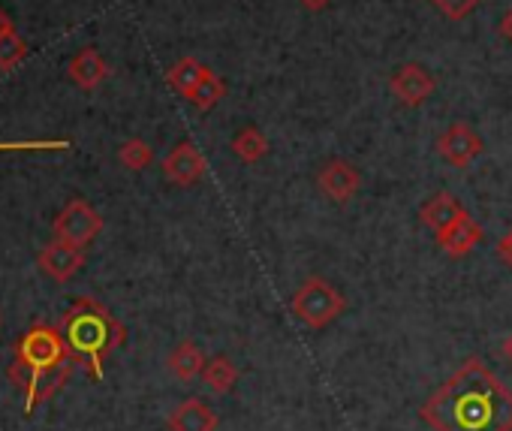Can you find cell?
Instances as JSON below:
<instances>
[{
    "instance_id": "6da1fadb",
    "label": "cell",
    "mask_w": 512,
    "mask_h": 431,
    "mask_svg": "<svg viewBox=\"0 0 512 431\" xmlns=\"http://www.w3.org/2000/svg\"><path fill=\"white\" fill-rule=\"evenodd\" d=\"M434 431H512V389L467 359L419 410Z\"/></svg>"
},
{
    "instance_id": "7a4b0ae2",
    "label": "cell",
    "mask_w": 512,
    "mask_h": 431,
    "mask_svg": "<svg viewBox=\"0 0 512 431\" xmlns=\"http://www.w3.org/2000/svg\"><path fill=\"white\" fill-rule=\"evenodd\" d=\"M61 329L73 356L88 368L94 380L103 377V359L112 350H118L127 338V329L118 323V317L106 305L88 296H79L70 305V311L61 320Z\"/></svg>"
},
{
    "instance_id": "3957f363",
    "label": "cell",
    "mask_w": 512,
    "mask_h": 431,
    "mask_svg": "<svg viewBox=\"0 0 512 431\" xmlns=\"http://www.w3.org/2000/svg\"><path fill=\"white\" fill-rule=\"evenodd\" d=\"M70 362H76V356L64 338V329H58L52 323H37L16 344V359L7 374L16 386L34 389L46 374H52Z\"/></svg>"
},
{
    "instance_id": "277c9868",
    "label": "cell",
    "mask_w": 512,
    "mask_h": 431,
    "mask_svg": "<svg viewBox=\"0 0 512 431\" xmlns=\"http://www.w3.org/2000/svg\"><path fill=\"white\" fill-rule=\"evenodd\" d=\"M290 308L308 329H326L347 311V299L335 284H329L320 275H311L293 293Z\"/></svg>"
},
{
    "instance_id": "5b68a950",
    "label": "cell",
    "mask_w": 512,
    "mask_h": 431,
    "mask_svg": "<svg viewBox=\"0 0 512 431\" xmlns=\"http://www.w3.org/2000/svg\"><path fill=\"white\" fill-rule=\"evenodd\" d=\"M52 230H55V239L88 248L103 233V218H100V211L91 202L73 199V202L64 205V211L55 218Z\"/></svg>"
},
{
    "instance_id": "8992f818",
    "label": "cell",
    "mask_w": 512,
    "mask_h": 431,
    "mask_svg": "<svg viewBox=\"0 0 512 431\" xmlns=\"http://www.w3.org/2000/svg\"><path fill=\"white\" fill-rule=\"evenodd\" d=\"M482 151H485V145H482L479 133H476L470 124H464V121L449 124V127L437 136V154H440L449 166H455V169H467Z\"/></svg>"
},
{
    "instance_id": "52a82bcc",
    "label": "cell",
    "mask_w": 512,
    "mask_h": 431,
    "mask_svg": "<svg viewBox=\"0 0 512 431\" xmlns=\"http://www.w3.org/2000/svg\"><path fill=\"white\" fill-rule=\"evenodd\" d=\"M389 88L398 97L401 106L407 109H419L428 103V97L437 91V79L422 67V64H401L392 76H389Z\"/></svg>"
},
{
    "instance_id": "ba28073f",
    "label": "cell",
    "mask_w": 512,
    "mask_h": 431,
    "mask_svg": "<svg viewBox=\"0 0 512 431\" xmlns=\"http://www.w3.org/2000/svg\"><path fill=\"white\" fill-rule=\"evenodd\" d=\"M317 184L326 193V199H332L338 205H347L359 193V187H362V172H359L356 163L332 157V160H326L317 169Z\"/></svg>"
},
{
    "instance_id": "9c48e42d",
    "label": "cell",
    "mask_w": 512,
    "mask_h": 431,
    "mask_svg": "<svg viewBox=\"0 0 512 431\" xmlns=\"http://www.w3.org/2000/svg\"><path fill=\"white\" fill-rule=\"evenodd\" d=\"M205 169H208V160L193 142H178L163 157V175H166V181H172L178 187H193L196 181H202Z\"/></svg>"
},
{
    "instance_id": "30bf717a",
    "label": "cell",
    "mask_w": 512,
    "mask_h": 431,
    "mask_svg": "<svg viewBox=\"0 0 512 431\" xmlns=\"http://www.w3.org/2000/svg\"><path fill=\"white\" fill-rule=\"evenodd\" d=\"M82 266H85V248H79V245H70V242L55 239V242H49L40 251V269L49 278H55L58 284L76 278Z\"/></svg>"
},
{
    "instance_id": "8fae6325",
    "label": "cell",
    "mask_w": 512,
    "mask_h": 431,
    "mask_svg": "<svg viewBox=\"0 0 512 431\" xmlns=\"http://www.w3.org/2000/svg\"><path fill=\"white\" fill-rule=\"evenodd\" d=\"M479 242H482V227L470 218L467 211L461 214V218H458L455 224H449L443 233H437V245H440V251H443L446 257H452V260L467 257Z\"/></svg>"
},
{
    "instance_id": "7c38bea8",
    "label": "cell",
    "mask_w": 512,
    "mask_h": 431,
    "mask_svg": "<svg viewBox=\"0 0 512 431\" xmlns=\"http://www.w3.org/2000/svg\"><path fill=\"white\" fill-rule=\"evenodd\" d=\"M217 422V413L202 398H184L166 419L169 431H217Z\"/></svg>"
},
{
    "instance_id": "4fadbf2b",
    "label": "cell",
    "mask_w": 512,
    "mask_h": 431,
    "mask_svg": "<svg viewBox=\"0 0 512 431\" xmlns=\"http://www.w3.org/2000/svg\"><path fill=\"white\" fill-rule=\"evenodd\" d=\"M461 214H464V208L455 202V196L446 193V190H437L431 199L422 202V208H419V221L437 236V233H443L449 224H455V221L461 218Z\"/></svg>"
},
{
    "instance_id": "5bb4252c",
    "label": "cell",
    "mask_w": 512,
    "mask_h": 431,
    "mask_svg": "<svg viewBox=\"0 0 512 431\" xmlns=\"http://www.w3.org/2000/svg\"><path fill=\"white\" fill-rule=\"evenodd\" d=\"M70 79L82 88V91H94L106 82L109 76V64L103 61V55L97 49H79L67 67Z\"/></svg>"
},
{
    "instance_id": "9a60e30c",
    "label": "cell",
    "mask_w": 512,
    "mask_h": 431,
    "mask_svg": "<svg viewBox=\"0 0 512 431\" xmlns=\"http://www.w3.org/2000/svg\"><path fill=\"white\" fill-rule=\"evenodd\" d=\"M205 362H208V359H205L202 347H199L196 341H190V338L178 341V344H175V350H172V353H169V359H166L169 371H172L178 380H184V383H190V380L202 377Z\"/></svg>"
},
{
    "instance_id": "2e32d148",
    "label": "cell",
    "mask_w": 512,
    "mask_h": 431,
    "mask_svg": "<svg viewBox=\"0 0 512 431\" xmlns=\"http://www.w3.org/2000/svg\"><path fill=\"white\" fill-rule=\"evenodd\" d=\"M205 73H208V67H205V64H199L196 58H181L175 67H169L166 82H169V88H172V91H178L181 97H187V100H190V94L199 88V82L205 79Z\"/></svg>"
},
{
    "instance_id": "e0dca14e",
    "label": "cell",
    "mask_w": 512,
    "mask_h": 431,
    "mask_svg": "<svg viewBox=\"0 0 512 431\" xmlns=\"http://www.w3.org/2000/svg\"><path fill=\"white\" fill-rule=\"evenodd\" d=\"M202 383L214 392V395H229L238 383V368L226 359V356H211L202 368Z\"/></svg>"
},
{
    "instance_id": "ac0fdd59",
    "label": "cell",
    "mask_w": 512,
    "mask_h": 431,
    "mask_svg": "<svg viewBox=\"0 0 512 431\" xmlns=\"http://www.w3.org/2000/svg\"><path fill=\"white\" fill-rule=\"evenodd\" d=\"M232 154L241 163H260L269 154V139L260 127H244L232 139Z\"/></svg>"
},
{
    "instance_id": "d6986e66",
    "label": "cell",
    "mask_w": 512,
    "mask_h": 431,
    "mask_svg": "<svg viewBox=\"0 0 512 431\" xmlns=\"http://www.w3.org/2000/svg\"><path fill=\"white\" fill-rule=\"evenodd\" d=\"M226 97V82L208 67V73H205V79L199 82V88L190 94V103L199 109V112H208V109H214L220 100Z\"/></svg>"
},
{
    "instance_id": "ffe728a7",
    "label": "cell",
    "mask_w": 512,
    "mask_h": 431,
    "mask_svg": "<svg viewBox=\"0 0 512 431\" xmlns=\"http://www.w3.org/2000/svg\"><path fill=\"white\" fill-rule=\"evenodd\" d=\"M118 160H121L130 172H142V169L151 166L154 151H151V145H148L145 139H127V142L121 145V151H118Z\"/></svg>"
},
{
    "instance_id": "44dd1931",
    "label": "cell",
    "mask_w": 512,
    "mask_h": 431,
    "mask_svg": "<svg viewBox=\"0 0 512 431\" xmlns=\"http://www.w3.org/2000/svg\"><path fill=\"white\" fill-rule=\"evenodd\" d=\"M25 58H28V43L16 34V28L0 37V70H16Z\"/></svg>"
},
{
    "instance_id": "7402d4cb",
    "label": "cell",
    "mask_w": 512,
    "mask_h": 431,
    "mask_svg": "<svg viewBox=\"0 0 512 431\" xmlns=\"http://www.w3.org/2000/svg\"><path fill=\"white\" fill-rule=\"evenodd\" d=\"M428 4L449 22H461L467 19L470 13H476V7L482 4V0H428Z\"/></svg>"
},
{
    "instance_id": "603a6c76",
    "label": "cell",
    "mask_w": 512,
    "mask_h": 431,
    "mask_svg": "<svg viewBox=\"0 0 512 431\" xmlns=\"http://www.w3.org/2000/svg\"><path fill=\"white\" fill-rule=\"evenodd\" d=\"M497 257H500V260H503V263L512 269V230H509V233H506V236L497 242Z\"/></svg>"
},
{
    "instance_id": "cb8c5ba5",
    "label": "cell",
    "mask_w": 512,
    "mask_h": 431,
    "mask_svg": "<svg viewBox=\"0 0 512 431\" xmlns=\"http://www.w3.org/2000/svg\"><path fill=\"white\" fill-rule=\"evenodd\" d=\"M497 31H500V37L506 40V43H512V7L500 16V25H497Z\"/></svg>"
},
{
    "instance_id": "d4e9b609",
    "label": "cell",
    "mask_w": 512,
    "mask_h": 431,
    "mask_svg": "<svg viewBox=\"0 0 512 431\" xmlns=\"http://www.w3.org/2000/svg\"><path fill=\"white\" fill-rule=\"evenodd\" d=\"M299 4H302L308 13H323V10L332 4V0H299Z\"/></svg>"
},
{
    "instance_id": "484cf974",
    "label": "cell",
    "mask_w": 512,
    "mask_h": 431,
    "mask_svg": "<svg viewBox=\"0 0 512 431\" xmlns=\"http://www.w3.org/2000/svg\"><path fill=\"white\" fill-rule=\"evenodd\" d=\"M500 356H503V359H506V362L512 365V332H509V335H506V338L500 341Z\"/></svg>"
},
{
    "instance_id": "4316f807",
    "label": "cell",
    "mask_w": 512,
    "mask_h": 431,
    "mask_svg": "<svg viewBox=\"0 0 512 431\" xmlns=\"http://www.w3.org/2000/svg\"><path fill=\"white\" fill-rule=\"evenodd\" d=\"M7 31H13V22H10V16L0 10V37H4Z\"/></svg>"
}]
</instances>
